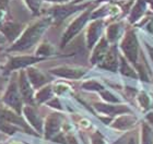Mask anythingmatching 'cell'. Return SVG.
<instances>
[{
  "label": "cell",
  "instance_id": "cell-33",
  "mask_svg": "<svg viewBox=\"0 0 153 144\" xmlns=\"http://www.w3.org/2000/svg\"><path fill=\"white\" fill-rule=\"evenodd\" d=\"M147 49H148V51H149V55H150V57H151V59H152V62H153V48L151 47L149 44H147Z\"/></svg>",
  "mask_w": 153,
  "mask_h": 144
},
{
  "label": "cell",
  "instance_id": "cell-17",
  "mask_svg": "<svg viewBox=\"0 0 153 144\" xmlns=\"http://www.w3.org/2000/svg\"><path fill=\"white\" fill-rule=\"evenodd\" d=\"M95 108L101 112L107 114V115H114V114H121V112H128L127 107L124 106H113V105H104V104H95Z\"/></svg>",
  "mask_w": 153,
  "mask_h": 144
},
{
  "label": "cell",
  "instance_id": "cell-34",
  "mask_svg": "<svg viewBox=\"0 0 153 144\" xmlns=\"http://www.w3.org/2000/svg\"><path fill=\"white\" fill-rule=\"evenodd\" d=\"M0 80H1V79H0ZM0 82H1V81H0Z\"/></svg>",
  "mask_w": 153,
  "mask_h": 144
},
{
  "label": "cell",
  "instance_id": "cell-20",
  "mask_svg": "<svg viewBox=\"0 0 153 144\" xmlns=\"http://www.w3.org/2000/svg\"><path fill=\"white\" fill-rule=\"evenodd\" d=\"M60 126V118L59 116L57 115H51V117L47 118V121H46V134L49 137L51 134L55 133V131H57L58 128Z\"/></svg>",
  "mask_w": 153,
  "mask_h": 144
},
{
  "label": "cell",
  "instance_id": "cell-30",
  "mask_svg": "<svg viewBox=\"0 0 153 144\" xmlns=\"http://www.w3.org/2000/svg\"><path fill=\"white\" fill-rule=\"evenodd\" d=\"M11 0H0V10H9V4Z\"/></svg>",
  "mask_w": 153,
  "mask_h": 144
},
{
  "label": "cell",
  "instance_id": "cell-23",
  "mask_svg": "<svg viewBox=\"0 0 153 144\" xmlns=\"http://www.w3.org/2000/svg\"><path fill=\"white\" fill-rule=\"evenodd\" d=\"M120 71L121 73L127 75L130 78H137V73L136 71H134V69H131V67L127 64V61L125 58H120Z\"/></svg>",
  "mask_w": 153,
  "mask_h": 144
},
{
  "label": "cell",
  "instance_id": "cell-14",
  "mask_svg": "<svg viewBox=\"0 0 153 144\" xmlns=\"http://www.w3.org/2000/svg\"><path fill=\"white\" fill-rule=\"evenodd\" d=\"M100 68H103L108 71H116L118 69V55L116 50V46L113 45L109 48L105 57L103 58L102 61L99 64Z\"/></svg>",
  "mask_w": 153,
  "mask_h": 144
},
{
  "label": "cell",
  "instance_id": "cell-7",
  "mask_svg": "<svg viewBox=\"0 0 153 144\" xmlns=\"http://www.w3.org/2000/svg\"><path fill=\"white\" fill-rule=\"evenodd\" d=\"M45 59L46 58L38 57V56H16V57H11L2 67L3 72L4 73H10L11 71L29 68L32 64H36L38 61L45 60Z\"/></svg>",
  "mask_w": 153,
  "mask_h": 144
},
{
  "label": "cell",
  "instance_id": "cell-2",
  "mask_svg": "<svg viewBox=\"0 0 153 144\" xmlns=\"http://www.w3.org/2000/svg\"><path fill=\"white\" fill-rule=\"evenodd\" d=\"M95 1L92 0H88V1H83V2H67V3H60V4H54L53 7L48 8L44 14L51 16L53 21H54V25H60L65 20L70 18L72 16H76L81 11L85 10L90 6H92Z\"/></svg>",
  "mask_w": 153,
  "mask_h": 144
},
{
  "label": "cell",
  "instance_id": "cell-25",
  "mask_svg": "<svg viewBox=\"0 0 153 144\" xmlns=\"http://www.w3.org/2000/svg\"><path fill=\"white\" fill-rule=\"evenodd\" d=\"M82 87L84 90H88V91H101L104 90V87L99 83V82H96L94 80H90V81H86L84 83L82 84Z\"/></svg>",
  "mask_w": 153,
  "mask_h": 144
},
{
  "label": "cell",
  "instance_id": "cell-15",
  "mask_svg": "<svg viewBox=\"0 0 153 144\" xmlns=\"http://www.w3.org/2000/svg\"><path fill=\"white\" fill-rule=\"evenodd\" d=\"M26 75H27L30 82H31V84H32V86L34 89H42L48 82L46 75L43 72H41V70H38V69H36L34 67L27 68Z\"/></svg>",
  "mask_w": 153,
  "mask_h": 144
},
{
  "label": "cell",
  "instance_id": "cell-32",
  "mask_svg": "<svg viewBox=\"0 0 153 144\" xmlns=\"http://www.w3.org/2000/svg\"><path fill=\"white\" fill-rule=\"evenodd\" d=\"M7 42H8V41H7L6 36H4L2 33L0 32V45H3V44H6Z\"/></svg>",
  "mask_w": 153,
  "mask_h": 144
},
{
  "label": "cell",
  "instance_id": "cell-31",
  "mask_svg": "<svg viewBox=\"0 0 153 144\" xmlns=\"http://www.w3.org/2000/svg\"><path fill=\"white\" fill-rule=\"evenodd\" d=\"M48 105L51 106V107H56V108H58V109L61 108L60 104H59V100H58L57 98H55V99H53V100H51V102L48 103Z\"/></svg>",
  "mask_w": 153,
  "mask_h": 144
},
{
  "label": "cell",
  "instance_id": "cell-24",
  "mask_svg": "<svg viewBox=\"0 0 153 144\" xmlns=\"http://www.w3.org/2000/svg\"><path fill=\"white\" fill-rule=\"evenodd\" d=\"M137 99H138V104H139V106H140L141 108L148 109L149 107H150L151 100H150V97L148 96L147 93H144V92L139 93Z\"/></svg>",
  "mask_w": 153,
  "mask_h": 144
},
{
  "label": "cell",
  "instance_id": "cell-19",
  "mask_svg": "<svg viewBox=\"0 0 153 144\" xmlns=\"http://www.w3.org/2000/svg\"><path fill=\"white\" fill-rule=\"evenodd\" d=\"M23 2L25 3L26 8L29 9L33 16H41L43 14L42 4L44 0H23Z\"/></svg>",
  "mask_w": 153,
  "mask_h": 144
},
{
  "label": "cell",
  "instance_id": "cell-29",
  "mask_svg": "<svg viewBox=\"0 0 153 144\" xmlns=\"http://www.w3.org/2000/svg\"><path fill=\"white\" fill-rule=\"evenodd\" d=\"M74 0H44V2H48V3H53V4H60V3H67V2H71Z\"/></svg>",
  "mask_w": 153,
  "mask_h": 144
},
{
  "label": "cell",
  "instance_id": "cell-16",
  "mask_svg": "<svg viewBox=\"0 0 153 144\" xmlns=\"http://www.w3.org/2000/svg\"><path fill=\"white\" fill-rule=\"evenodd\" d=\"M23 114L25 115L26 119L29 120V122L31 125L38 130V131H41L42 130V120H41V117L39 115L37 114L35 109L33 108L32 106H25L24 108H23Z\"/></svg>",
  "mask_w": 153,
  "mask_h": 144
},
{
  "label": "cell",
  "instance_id": "cell-18",
  "mask_svg": "<svg viewBox=\"0 0 153 144\" xmlns=\"http://www.w3.org/2000/svg\"><path fill=\"white\" fill-rule=\"evenodd\" d=\"M35 54L38 57L47 58V57H49V56L55 55V47L53 46V44H51L49 42L44 41L43 43L39 44V46H38L35 51Z\"/></svg>",
  "mask_w": 153,
  "mask_h": 144
},
{
  "label": "cell",
  "instance_id": "cell-8",
  "mask_svg": "<svg viewBox=\"0 0 153 144\" xmlns=\"http://www.w3.org/2000/svg\"><path fill=\"white\" fill-rule=\"evenodd\" d=\"M150 7L146 0H134V3L132 4L129 12L127 14V22L132 25H137L141 20L148 14V10Z\"/></svg>",
  "mask_w": 153,
  "mask_h": 144
},
{
  "label": "cell",
  "instance_id": "cell-1",
  "mask_svg": "<svg viewBox=\"0 0 153 144\" xmlns=\"http://www.w3.org/2000/svg\"><path fill=\"white\" fill-rule=\"evenodd\" d=\"M51 25H54L51 16L47 14L39 16L38 19L34 20L32 23L25 26L19 38L8 48V51H24L32 48L39 42L42 36Z\"/></svg>",
  "mask_w": 153,
  "mask_h": 144
},
{
  "label": "cell",
  "instance_id": "cell-26",
  "mask_svg": "<svg viewBox=\"0 0 153 144\" xmlns=\"http://www.w3.org/2000/svg\"><path fill=\"white\" fill-rule=\"evenodd\" d=\"M0 130L2 132H6V133L11 134V133H14L18 129L14 126L10 125V123H6V121H3V120H0Z\"/></svg>",
  "mask_w": 153,
  "mask_h": 144
},
{
  "label": "cell",
  "instance_id": "cell-10",
  "mask_svg": "<svg viewBox=\"0 0 153 144\" xmlns=\"http://www.w3.org/2000/svg\"><path fill=\"white\" fill-rule=\"evenodd\" d=\"M51 74L56 77L64 78V79H69V80H78L85 74L86 70L84 68H76V67H66V66H60V67L51 68L49 70Z\"/></svg>",
  "mask_w": 153,
  "mask_h": 144
},
{
  "label": "cell",
  "instance_id": "cell-22",
  "mask_svg": "<svg viewBox=\"0 0 153 144\" xmlns=\"http://www.w3.org/2000/svg\"><path fill=\"white\" fill-rule=\"evenodd\" d=\"M53 89L51 86H44L39 89L37 93L35 94V100H37V103H44L46 100L51 98L53 95Z\"/></svg>",
  "mask_w": 153,
  "mask_h": 144
},
{
  "label": "cell",
  "instance_id": "cell-21",
  "mask_svg": "<svg viewBox=\"0 0 153 144\" xmlns=\"http://www.w3.org/2000/svg\"><path fill=\"white\" fill-rule=\"evenodd\" d=\"M0 120H3L6 122H11V123H18V125H23L22 119L20 118L19 115L14 112L7 110V109H0Z\"/></svg>",
  "mask_w": 153,
  "mask_h": 144
},
{
  "label": "cell",
  "instance_id": "cell-27",
  "mask_svg": "<svg viewBox=\"0 0 153 144\" xmlns=\"http://www.w3.org/2000/svg\"><path fill=\"white\" fill-rule=\"evenodd\" d=\"M70 87L68 86L67 84H65V83H58V84H56L54 86V92L56 94H58V95H60V94H64V93H66L68 90H69Z\"/></svg>",
  "mask_w": 153,
  "mask_h": 144
},
{
  "label": "cell",
  "instance_id": "cell-3",
  "mask_svg": "<svg viewBox=\"0 0 153 144\" xmlns=\"http://www.w3.org/2000/svg\"><path fill=\"white\" fill-rule=\"evenodd\" d=\"M96 6H97V2H94L92 6H90L89 8H86L85 10H83V11H81L80 13H78L74 18V20L68 24L67 29L65 30L64 34L61 36V43H60L61 48H64L65 46L67 45L70 41H72L82 30L85 29L86 25L89 24V22L92 20L91 19L92 12Z\"/></svg>",
  "mask_w": 153,
  "mask_h": 144
},
{
  "label": "cell",
  "instance_id": "cell-13",
  "mask_svg": "<svg viewBox=\"0 0 153 144\" xmlns=\"http://www.w3.org/2000/svg\"><path fill=\"white\" fill-rule=\"evenodd\" d=\"M111 48L109 46V42L107 41L105 36H103L102 38L100 39L97 44L93 47V52L91 56V62L93 64H99L102 59L105 57V55L107 54L108 49Z\"/></svg>",
  "mask_w": 153,
  "mask_h": 144
},
{
  "label": "cell",
  "instance_id": "cell-5",
  "mask_svg": "<svg viewBox=\"0 0 153 144\" xmlns=\"http://www.w3.org/2000/svg\"><path fill=\"white\" fill-rule=\"evenodd\" d=\"M105 22L104 19L91 20L85 27V44L88 48H93L103 37L105 32Z\"/></svg>",
  "mask_w": 153,
  "mask_h": 144
},
{
  "label": "cell",
  "instance_id": "cell-4",
  "mask_svg": "<svg viewBox=\"0 0 153 144\" xmlns=\"http://www.w3.org/2000/svg\"><path fill=\"white\" fill-rule=\"evenodd\" d=\"M120 49L126 56L127 60L132 64H136L138 61V51H139V43L138 36L134 29L126 30L120 42Z\"/></svg>",
  "mask_w": 153,
  "mask_h": 144
},
{
  "label": "cell",
  "instance_id": "cell-11",
  "mask_svg": "<svg viewBox=\"0 0 153 144\" xmlns=\"http://www.w3.org/2000/svg\"><path fill=\"white\" fill-rule=\"evenodd\" d=\"M125 32H126V29L124 25V21H116L106 26L105 37L107 38L109 44L115 45L119 39L123 38Z\"/></svg>",
  "mask_w": 153,
  "mask_h": 144
},
{
  "label": "cell",
  "instance_id": "cell-9",
  "mask_svg": "<svg viewBox=\"0 0 153 144\" xmlns=\"http://www.w3.org/2000/svg\"><path fill=\"white\" fill-rule=\"evenodd\" d=\"M24 29H25V25L22 23L16 22V21L11 19H7L2 25L0 26V32L6 36L8 42H16Z\"/></svg>",
  "mask_w": 153,
  "mask_h": 144
},
{
  "label": "cell",
  "instance_id": "cell-28",
  "mask_svg": "<svg viewBox=\"0 0 153 144\" xmlns=\"http://www.w3.org/2000/svg\"><path fill=\"white\" fill-rule=\"evenodd\" d=\"M8 14H9V10H0V26L8 19Z\"/></svg>",
  "mask_w": 153,
  "mask_h": 144
},
{
  "label": "cell",
  "instance_id": "cell-6",
  "mask_svg": "<svg viewBox=\"0 0 153 144\" xmlns=\"http://www.w3.org/2000/svg\"><path fill=\"white\" fill-rule=\"evenodd\" d=\"M2 100L6 105L11 107L16 114H20V112L23 110L22 96H21L19 86H18V83H16L14 77L10 81L9 85L7 87L6 92H4V95H3V97H2Z\"/></svg>",
  "mask_w": 153,
  "mask_h": 144
},
{
  "label": "cell",
  "instance_id": "cell-12",
  "mask_svg": "<svg viewBox=\"0 0 153 144\" xmlns=\"http://www.w3.org/2000/svg\"><path fill=\"white\" fill-rule=\"evenodd\" d=\"M19 90L20 93H21V96L22 98L25 100L26 103L29 104H33L34 99H35V96L33 95V89L34 87L32 86V84L30 82L29 78L26 75V72L24 71H21L19 75Z\"/></svg>",
  "mask_w": 153,
  "mask_h": 144
}]
</instances>
